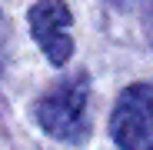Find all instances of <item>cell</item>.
Segmentation results:
<instances>
[{"mask_svg": "<svg viewBox=\"0 0 153 150\" xmlns=\"http://www.w3.org/2000/svg\"><path fill=\"white\" fill-rule=\"evenodd\" d=\"M110 134L120 150H153V84H133L117 97Z\"/></svg>", "mask_w": 153, "mask_h": 150, "instance_id": "2", "label": "cell"}, {"mask_svg": "<svg viewBox=\"0 0 153 150\" xmlns=\"http://www.w3.org/2000/svg\"><path fill=\"white\" fill-rule=\"evenodd\" d=\"M40 127L57 140H80L90 127L87 120V80L73 77L47 90L37 104Z\"/></svg>", "mask_w": 153, "mask_h": 150, "instance_id": "1", "label": "cell"}, {"mask_svg": "<svg viewBox=\"0 0 153 150\" xmlns=\"http://www.w3.org/2000/svg\"><path fill=\"white\" fill-rule=\"evenodd\" d=\"M110 7H117V10H137L140 4H146V0H107Z\"/></svg>", "mask_w": 153, "mask_h": 150, "instance_id": "4", "label": "cell"}, {"mask_svg": "<svg viewBox=\"0 0 153 150\" xmlns=\"http://www.w3.org/2000/svg\"><path fill=\"white\" fill-rule=\"evenodd\" d=\"M70 23L73 13L63 0H40L30 10V30L33 40L43 47V54L50 63H67L73 54V40H70Z\"/></svg>", "mask_w": 153, "mask_h": 150, "instance_id": "3", "label": "cell"}]
</instances>
